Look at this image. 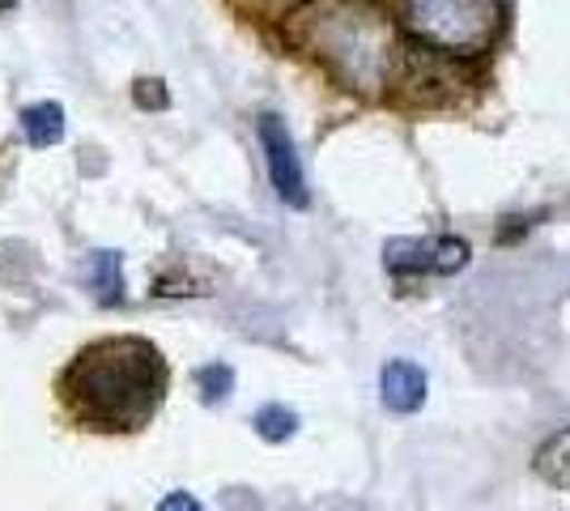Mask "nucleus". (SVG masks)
Segmentation results:
<instances>
[{
    "label": "nucleus",
    "instance_id": "6",
    "mask_svg": "<svg viewBox=\"0 0 570 511\" xmlns=\"http://www.w3.org/2000/svg\"><path fill=\"white\" fill-rule=\"evenodd\" d=\"M380 396L392 414H413V410H422V401H426V371L417 363H404V358L387 363L380 375Z\"/></svg>",
    "mask_w": 570,
    "mask_h": 511
},
{
    "label": "nucleus",
    "instance_id": "3",
    "mask_svg": "<svg viewBox=\"0 0 570 511\" xmlns=\"http://www.w3.org/2000/svg\"><path fill=\"white\" fill-rule=\"evenodd\" d=\"M404 26L439 56H481L499 39L502 0H404Z\"/></svg>",
    "mask_w": 570,
    "mask_h": 511
},
{
    "label": "nucleus",
    "instance_id": "9",
    "mask_svg": "<svg viewBox=\"0 0 570 511\" xmlns=\"http://www.w3.org/2000/svg\"><path fill=\"white\" fill-rule=\"evenodd\" d=\"M90 286L95 294L111 307L124 298V273H119V252H95V261H90Z\"/></svg>",
    "mask_w": 570,
    "mask_h": 511
},
{
    "label": "nucleus",
    "instance_id": "2",
    "mask_svg": "<svg viewBox=\"0 0 570 511\" xmlns=\"http://www.w3.org/2000/svg\"><path fill=\"white\" fill-rule=\"evenodd\" d=\"M285 39L362 98H380L401 65L396 26L375 0H307L285 18Z\"/></svg>",
    "mask_w": 570,
    "mask_h": 511
},
{
    "label": "nucleus",
    "instance_id": "10",
    "mask_svg": "<svg viewBox=\"0 0 570 511\" xmlns=\"http://www.w3.org/2000/svg\"><path fill=\"white\" fill-rule=\"evenodd\" d=\"M294 431H298V414L285 410V405H264L256 414V435L268 439V443H285Z\"/></svg>",
    "mask_w": 570,
    "mask_h": 511
},
{
    "label": "nucleus",
    "instance_id": "1",
    "mask_svg": "<svg viewBox=\"0 0 570 511\" xmlns=\"http://www.w3.org/2000/svg\"><path fill=\"white\" fill-rule=\"evenodd\" d=\"M167 389V358L145 337L90 341L60 371V405L86 431H141Z\"/></svg>",
    "mask_w": 570,
    "mask_h": 511
},
{
    "label": "nucleus",
    "instance_id": "14",
    "mask_svg": "<svg viewBox=\"0 0 570 511\" xmlns=\"http://www.w3.org/2000/svg\"><path fill=\"white\" fill-rule=\"evenodd\" d=\"M13 4H18V0H0V13H4V9H13Z\"/></svg>",
    "mask_w": 570,
    "mask_h": 511
},
{
    "label": "nucleus",
    "instance_id": "5",
    "mask_svg": "<svg viewBox=\"0 0 570 511\" xmlns=\"http://www.w3.org/2000/svg\"><path fill=\"white\" fill-rule=\"evenodd\" d=\"M261 146H264V163H268V179L289 209H303L307 196V179H303V163H298V149H294V137L277 116H261Z\"/></svg>",
    "mask_w": 570,
    "mask_h": 511
},
{
    "label": "nucleus",
    "instance_id": "8",
    "mask_svg": "<svg viewBox=\"0 0 570 511\" xmlns=\"http://www.w3.org/2000/svg\"><path fill=\"white\" fill-rule=\"evenodd\" d=\"M537 473L546 478L549 487L570 490V431H558L553 439L541 443V452H537Z\"/></svg>",
    "mask_w": 570,
    "mask_h": 511
},
{
    "label": "nucleus",
    "instance_id": "11",
    "mask_svg": "<svg viewBox=\"0 0 570 511\" xmlns=\"http://www.w3.org/2000/svg\"><path fill=\"white\" fill-rule=\"evenodd\" d=\"M196 384H200V396L209 401V405H217V401H226L230 396V389H235V371L230 366H200L196 371Z\"/></svg>",
    "mask_w": 570,
    "mask_h": 511
},
{
    "label": "nucleus",
    "instance_id": "12",
    "mask_svg": "<svg viewBox=\"0 0 570 511\" xmlns=\"http://www.w3.org/2000/svg\"><path fill=\"white\" fill-rule=\"evenodd\" d=\"M137 102H141V107H167L163 81H137Z\"/></svg>",
    "mask_w": 570,
    "mask_h": 511
},
{
    "label": "nucleus",
    "instance_id": "4",
    "mask_svg": "<svg viewBox=\"0 0 570 511\" xmlns=\"http://www.w3.org/2000/svg\"><path fill=\"white\" fill-rule=\"evenodd\" d=\"M383 265L401 277H413V273H460L469 265V244L455 239V235H434V239H392L383 247Z\"/></svg>",
    "mask_w": 570,
    "mask_h": 511
},
{
    "label": "nucleus",
    "instance_id": "7",
    "mask_svg": "<svg viewBox=\"0 0 570 511\" xmlns=\"http://www.w3.org/2000/svg\"><path fill=\"white\" fill-rule=\"evenodd\" d=\"M22 128L30 146H39V149L56 146V141L65 137V111H60V102H35V107H26Z\"/></svg>",
    "mask_w": 570,
    "mask_h": 511
},
{
    "label": "nucleus",
    "instance_id": "13",
    "mask_svg": "<svg viewBox=\"0 0 570 511\" xmlns=\"http://www.w3.org/2000/svg\"><path fill=\"white\" fill-rule=\"evenodd\" d=\"M158 511H205L191 494H167L163 503H158Z\"/></svg>",
    "mask_w": 570,
    "mask_h": 511
}]
</instances>
